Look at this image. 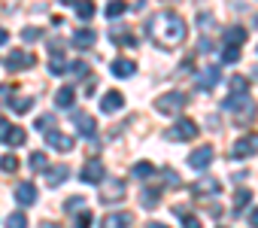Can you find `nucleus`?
Returning a JSON list of instances; mask_svg holds the SVG:
<instances>
[{"label": "nucleus", "mask_w": 258, "mask_h": 228, "mask_svg": "<svg viewBox=\"0 0 258 228\" xmlns=\"http://www.w3.org/2000/svg\"><path fill=\"white\" fill-rule=\"evenodd\" d=\"M198 125L191 122V119H179L176 125H170L167 131H164V140H170V143H188V140H195L198 137Z\"/></svg>", "instance_id": "20e7f679"}, {"label": "nucleus", "mask_w": 258, "mask_h": 228, "mask_svg": "<svg viewBox=\"0 0 258 228\" xmlns=\"http://www.w3.org/2000/svg\"><path fill=\"white\" fill-rule=\"evenodd\" d=\"M222 106H225L228 112H234L237 125H249V122L255 119V112H258V106H255V100H252L249 94H243V97H234V94H228V97L222 100Z\"/></svg>", "instance_id": "f03ea898"}, {"label": "nucleus", "mask_w": 258, "mask_h": 228, "mask_svg": "<svg viewBox=\"0 0 258 228\" xmlns=\"http://www.w3.org/2000/svg\"><path fill=\"white\" fill-rule=\"evenodd\" d=\"M0 170H4V174H16L19 170V158L16 155H0Z\"/></svg>", "instance_id": "2f4dec72"}, {"label": "nucleus", "mask_w": 258, "mask_h": 228, "mask_svg": "<svg viewBox=\"0 0 258 228\" xmlns=\"http://www.w3.org/2000/svg\"><path fill=\"white\" fill-rule=\"evenodd\" d=\"M109 37H112V43H118V46H134V43H137V37H134V34H127L124 25H115V28L109 31Z\"/></svg>", "instance_id": "b1692460"}, {"label": "nucleus", "mask_w": 258, "mask_h": 228, "mask_svg": "<svg viewBox=\"0 0 258 228\" xmlns=\"http://www.w3.org/2000/svg\"><path fill=\"white\" fill-rule=\"evenodd\" d=\"M249 225H252V228H258V207L249 213Z\"/></svg>", "instance_id": "de8ad7c7"}, {"label": "nucleus", "mask_w": 258, "mask_h": 228, "mask_svg": "<svg viewBox=\"0 0 258 228\" xmlns=\"http://www.w3.org/2000/svg\"><path fill=\"white\" fill-rule=\"evenodd\" d=\"M82 207H85V198H82V195H73V198L64 204V210H67V213H76V210H82Z\"/></svg>", "instance_id": "4c0bfd02"}, {"label": "nucleus", "mask_w": 258, "mask_h": 228, "mask_svg": "<svg viewBox=\"0 0 258 228\" xmlns=\"http://www.w3.org/2000/svg\"><path fill=\"white\" fill-rule=\"evenodd\" d=\"M94 40H97V34H94L91 28H76V31H73V37H70V43H73L76 49H91V46H94Z\"/></svg>", "instance_id": "dca6fc26"}, {"label": "nucleus", "mask_w": 258, "mask_h": 228, "mask_svg": "<svg viewBox=\"0 0 258 228\" xmlns=\"http://www.w3.org/2000/svg\"><path fill=\"white\" fill-rule=\"evenodd\" d=\"M210 161H213V146H198L188 155V167H195V170H204Z\"/></svg>", "instance_id": "4468645a"}, {"label": "nucleus", "mask_w": 258, "mask_h": 228, "mask_svg": "<svg viewBox=\"0 0 258 228\" xmlns=\"http://www.w3.org/2000/svg\"><path fill=\"white\" fill-rule=\"evenodd\" d=\"M46 143H49L52 149H58V152H70L76 140H73L70 134H61V131H52V134H46Z\"/></svg>", "instance_id": "f3484780"}, {"label": "nucleus", "mask_w": 258, "mask_h": 228, "mask_svg": "<svg viewBox=\"0 0 258 228\" xmlns=\"http://www.w3.org/2000/svg\"><path fill=\"white\" fill-rule=\"evenodd\" d=\"M10 134H13V125L7 119H0V143H10Z\"/></svg>", "instance_id": "79ce46f5"}, {"label": "nucleus", "mask_w": 258, "mask_h": 228, "mask_svg": "<svg viewBox=\"0 0 258 228\" xmlns=\"http://www.w3.org/2000/svg\"><path fill=\"white\" fill-rule=\"evenodd\" d=\"M40 37H43L40 28H25V31H22V40H25V43H34V40H40Z\"/></svg>", "instance_id": "ea45409f"}, {"label": "nucleus", "mask_w": 258, "mask_h": 228, "mask_svg": "<svg viewBox=\"0 0 258 228\" xmlns=\"http://www.w3.org/2000/svg\"><path fill=\"white\" fill-rule=\"evenodd\" d=\"M198 49H201V52H210V49H213V43H210V40H207V37H204V40H201V43H198Z\"/></svg>", "instance_id": "49530a36"}, {"label": "nucleus", "mask_w": 258, "mask_h": 228, "mask_svg": "<svg viewBox=\"0 0 258 228\" xmlns=\"http://www.w3.org/2000/svg\"><path fill=\"white\" fill-rule=\"evenodd\" d=\"M91 222H94V213H91V210H82V213L76 216V228H91Z\"/></svg>", "instance_id": "58836bf2"}, {"label": "nucleus", "mask_w": 258, "mask_h": 228, "mask_svg": "<svg viewBox=\"0 0 258 228\" xmlns=\"http://www.w3.org/2000/svg\"><path fill=\"white\" fill-rule=\"evenodd\" d=\"M73 97H76V91H73L70 85H61V88L55 91V106H58V109H70V106H73Z\"/></svg>", "instance_id": "4be33fe9"}, {"label": "nucleus", "mask_w": 258, "mask_h": 228, "mask_svg": "<svg viewBox=\"0 0 258 228\" xmlns=\"http://www.w3.org/2000/svg\"><path fill=\"white\" fill-rule=\"evenodd\" d=\"M146 34H149V40H152L158 49H176V46H182L188 28H185V19H182L179 13L161 10V13H155V16L146 22Z\"/></svg>", "instance_id": "f257e3e1"}, {"label": "nucleus", "mask_w": 258, "mask_h": 228, "mask_svg": "<svg viewBox=\"0 0 258 228\" xmlns=\"http://www.w3.org/2000/svg\"><path fill=\"white\" fill-rule=\"evenodd\" d=\"M34 125H37L40 134H52V131H55V116H52V112H43V116H37Z\"/></svg>", "instance_id": "cd10ccee"}, {"label": "nucleus", "mask_w": 258, "mask_h": 228, "mask_svg": "<svg viewBox=\"0 0 258 228\" xmlns=\"http://www.w3.org/2000/svg\"><path fill=\"white\" fill-rule=\"evenodd\" d=\"M121 106H124V94L121 91H106L103 100H100V109L103 112H118Z\"/></svg>", "instance_id": "aec40b11"}, {"label": "nucleus", "mask_w": 258, "mask_h": 228, "mask_svg": "<svg viewBox=\"0 0 258 228\" xmlns=\"http://www.w3.org/2000/svg\"><path fill=\"white\" fill-rule=\"evenodd\" d=\"M40 228H64V225H58V222H43Z\"/></svg>", "instance_id": "8fccbe9b"}, {"label": "nucleus", "mask_w": 258, "mask_h": 228, "mask_svg": "<svg viewBox=\"0 0 258 228\" xmlns=\"http://www.w3.org/2000/svg\"><path fill=\"white\" fill-rule=\"evenodd\" d=\"M94 91H97V82H94V79H85V94H88V97H91V94H94Z\"/></svg>", "instance_id": "a18cd8bd"}, {"label": "nucleus", "mask_w": 258, "mask_h": 228, "mask_svg": "<svg viewBox=\"0 0 258 228\" xmlns=\"http://www.w3.org/2000/svg\"><path fill=\"white\" fill-rule=\"evenodd\" d=\"M222 40H225V49H240L246 43V28H240V25L237 28H228Z\"/></svg>", "instance_id": "6ab92c4d"}, {"label": "nucleus", "mask_w": 258, "mask_h": 228, "mask_svg": "<svg viewBox=\"0 0 258 228\" xmlns=\"http://www.w3.org/2000/svg\"><path fill=\"white\" fill-rule=\"evenodd\" d=\"M188 106V94L185 91H167L155 100V109L161 112V116H179V112Z\"/></svg>", "instance_id": "7ed1b4c3"}, {"label": "nucleus", "mask_w": 258, "mask_h": 228, "mask_svg": "<svg viewBox=\"0 0 258 228\" xmlns=\"http://www.w3.org/2000/svg\"><path fill=\"white\" fill-rule=\"evenodd\" d=\"M134 225V213H127V210H118V213H106L97 228H131Z\"/></svg>", "instance_id": "6e6552de"}, {"label": "nucleus", "mask_w": 258, "mask_h": 228, "mask_svg": "<svg viewBox=\"0 0 258 228\" xmlns=\"http://www.w3.org/2000/svg\"><path fill=\"white\" fill-rule=\"evenodd\" d=\"M28 140V131L25 128H19V125H13V134H10V146H22Z\"/></svg>", "instance_id": "c9c22d12"}, {"label": "nucleus", "mask_w": 258, "mask_h": 228, "mask_svg": "<svg viewBox=\"0 0 258 228\" xmlns=\"http://www.w3.org/2000/svg\"><path fill=\"white\" fill-rule=\"evenodd\" d=\"M70 64H67V58H64V52H61V40H52V58H49V73L52 76H61L64 70H67Z\"/></svg>", "instance_id": "ddd939ff"}, {"label": "nucleus", "mask_w": 258, "mask_h": 228, "mask_svg": "<svg viewBox=\"0 0 258 228\" xmlns=\"http://www.w3.org/2000/svg\"><path fill=\"white\" fill-rule=\"evenodd\" d=\"M252 155H258V134H246V137H240V140L234 143V149H231V158H237V161L252 158Z\"/></svg>", "instance_id": "423d86ee"}, {"label": "nucleus", "mask_w": 258, "mask_h": 228, "mask_svg": "<svg viewBox=\"0 0 258 228\" xmlns=\"http://www.w3.org/2000/svg\"><path fill=\"white\" fill-rule=\"evenodd\" d=\"M249 91V79L246 76H231V94L234 97H243Z\"/></svg>", "instance_id": "c85d7f7f"}, {"label": "nucleus", "mask_w": 258, "mask_h": 228, "mask_svg": "<svg viewBox=\"0 0 258 228\" xmlns=\"http://www.w3.org/2000/svg\"><path fill=\"white\" fill-rule=\"evenodd\" d=\"M79 180H82V183H103V180H106V177H103V161H100V158L85 161V164H82Z\"/></svg>", "instance_id": "9d476101"}, {"label": "nucleus", "mask_w": 258, "mask_h": 228, "mask_svg": "<svg viewBox=\"0 0 258 228\" xmlns=\"http://www.w3.org/2000/svg\"><path fill=\"white\" fill-rule=\"evenodd\" d=\"M31 170H37V174H40V170H49V158H46L43 152H34V155H31Z\"/></svg>", "instance_id": "72a5a7b5"}, {"label": "nucleus", "mask_w": 258, "mask_h": 228, "mask_svg": "<svg viewBox=\"0 0 258 228\" xmlns=\"http://www.w3.org/2000/svg\"><path fill=\"white\" fill-rule=\"evenodd\" d=\"M131 174H134V180H149V177L155 174V167H152L149 161H137V164L131 167Z\"/></svg>", "instance_id": "c756f323"}, {"label": "nucleus", "mask_w": 258, "mask_h": 228, "mask_svg": "<svg viewBox=\"0 0 258 228\" xmlns=\"http://www.w3.org/2000/svg\"><path fill=\"white\" fill-rule=\"evenodd\" d=\"M198 25H201L204 31H210V25H213V13H198Z\"/></svg>", "instance_id": "37998d69"}, {"label": "nucleus", "mask_w": 258, "mask_h": 228, "mask_svg": "<svg viewBox=\"0 0 258 228\" xmlns=\"http://www.w3.org/2000/svg\"><path fill=\"white\" fill-rule=\"evenodd\" d=\"M249 201H252V192L249 189H237V195H234V216H240L249 207Z\"/></svg>", "instance_id": "a878e982"}, {"label": "nucleus", "mask_w": 258, "mask_h": 228, "mask_svg": "<svg viewBox=\"0 0 258 228\" xmlns=\"http://www.w3.org/2000/svg\"><path fill=\"white\" fill-rule=\"evenodd\" d=\"M73 13L88 22V19H94V4H88V0H73Z\"/></svg>", "instance_id": "bb28decb"}, {"label": "nucleus", "mask_w": 258, "mask_h": 228, "mask_svg": "<svg viewBox=\"0 0 258 228\" xmlns=\"http://www.w3.org/2000/svg\"><path fill=\"white\" fill-rule=\"evenodd\" d=\"M10 94H13V85H10V82H7V85H0V106H4V103H10V100H7Z\"/></svg>", "instance_id": "c03bdc74"}, {"label": "nucleus", "mask_w": 258, "mask_h": 228, "mask_svg": "<svg viewBox=\"0 0 258 228\" xmlns=\"http://www.w3.org/2000/svg\"><path fill=\"white\" fill-rule=\"evenodd\" d=\"M127 10H131L127 4H118V0H112V4L106 7V19H118V16H124Z\"/></svg>", "instance_id": "473e14b6"}, {"label": "nucleus", "mask_w": 258, "mask_h": 228, "mask_svg": "<svg viewBox=\"0 0 258 228\" xmlns=\"http://www.w3.org/2000/svg\"><path fill=\"white\" fill-rule=\"evenodd\" d=\"M73 122H76V131H79L82 137H88V140H91V137L97 134V122L88 116V112H82V109H73Z\"/></svg>", "instance_id": "9b49d317"}, {"label": "nucleus", "mask_w": 258, "mask_h": 228, "mask_svg": "<svg viewBox=\"0 0 258 228\" xmlns=\"http://www.w3.org/2000/svg\"><path fill=\"white\" fill-rule=\"evenodd\" d=\"M161 192H164V186H149V189H143V207L146 210H155L158 207V201H161Z\"/></svg>", "instance_id": "5701e85b"}, {"label": "nucleus", "mask_w": 258, "mask_h": 228, "mask_svg": "<svg viewBox=\"0 0 258 228\" xmlns=\"http://www.w3.org/2000/svg\"><path fill=\"white\" fill-rule=\"evenodd\" d=\"M124 192H127V186H124V180H118V177H109V180H103L100 183V201L103 204H118V201H124Z\"/></svg>", "instance_id": "39448f33"}, {"label": "nucleus", "mask_w": 258, "mask_h": 228, "mask_svg": "<svg viewBox=\"0 0 258 228\" xmlns=\"http://www.w3.org/2000/svg\"><path fill=\"white\" fill-rule=\"evenodd\" d=\"M37 64V58L31 55V52H13L10 58H7V70L10 73H16V70H31Z\"/></svg>", "instance_id": "f8f14e48"}, {"label": "nucleus", "mask_w": 258, "mask_h": 228, "mask_svg": "<svg viewBox=\"0 0 258 228\" xmlns=\"http://www.w3.org/2000/svg\"><path fill=\"white\" fill-rule=\"evenodd\" d=\"M219 79H222V73H219V67H204L201 73H198V79H195V85L201 88V91H213L216 85H219Z\"/></svg>", "instance_id": "1a4fd4ad"}, {"label": "nucleus", "mask_w": 258, "mask_h": 228, "mask_svg": "<svg viewBox=\"0 0 258 228\" xmlns=\"http://www.w3.org/2000/svg\"><path fill=\"white\" fill-rule=\"evenodd\" d=\"M10 109L16 112V116H25V112L34 109V97H13L10 100Z\"/></svg>", "instance_id": "393cba45"}, {"label": "nucleus", "mask_w": 258, "mask_h": 228, "mask_svg": "<svg viewBox=\"0 0 258 228\" xmlns=\"http://www.w3.org/2000/svg\"><path fill=\"white\" fill-rule=\"evenodd\" d=\"M176 213L182 216V228H204V225H201V219H198V216H188L182 207H176Z\"/></svg>", "instance_id": "e433bc0d"}, {"label": "nucleus", "mask_w": 258, "mask_h": 228, "mask_svg": "<svg viewBox=\"0 0 258 228\" xmlns=\"http://www.w3.org/2000/svg\"><path fill=\"white\" fill-rule=\"evenodd\" d=\"M4 225H7V228H28V216L16 210V213H10V216H7V222H4Z\"/></svg>", "instance_id": "7c9ffc66"}, {"label": "nucleus", "mask_w": 258, "mask_h": 228, "mask_svg": "<svg viewBox=\"0 0 258 228\" xmlns=\"http://www.w3.org/2000/svg\"><path fill=\"white\" fill-rule=\"evenodd\" d=\"M255 25H258V16H255Z\"/></svg>", "instance_id": "603ef678"}, {"label": "nucleus", "mask_w": 258, "mask_h": 228, "mask_svg": "<svg viewBox=\"0 0 258 228\" xmlns=\"http://www.w3.org/2000/svg\"><path fill=\"white\" fill-rule=\"evenodd\" d=\"M7 40H10V34H7V28H0V46H4Z\"/></svg>", "instance_id": "09e8293b"}, {"label": "nucleus", "mask_w": 258, "mask_h": 228, "mask_svg": "<svg viewBox=\"0 0 258 228\" xmlns=\"http://www.w3.org/2000/svg\"><path fill=\"white\" fill-rule=\"evenodd\" d=\"M67 73H73L76 79H85V76H88V64H85V61H73V64L67 67Z\"/></svg>", "instance_id": "f704fd0d"}, {"label": "nucleus", "mask_w": 258, "mask_h": 228, "mask_svg": "<svg viewBox=\"0 0 258 228\" xmlns=\"http://www.w3.org/2000/svg\"><path fill=\"white\" fill-rule=\"evenodd\" d=\"M188 189H191L195 198H207V195H219V192H222V183H219L216 177H201V180H195Z\"/></svg>", "instance_id": "0eeeda50"}, {"label": "nucleus", "mask_w": 258, "mask_h": 228, "mask_svg": "<svg viewBox=\"0 0 258 228\" xmlns=\"http://www.w3.org/2000/svg\"><path fill=\"white\" fill-rule=\"evenodd\" d=\"M67 177H70V167H67V164H52V167H49V174H46V186H52V189H55V186H61Z\"/></svg>", "instance_id": "412c9836"}, {"label": "nucleus", "mask_w": 258, "mask_h": 228, "mask_svg": "<svg viewBox=\"0 0 258 228\" xmlns=\"http://www.w3.org/2000/svg\"><path fill=\"white\" fill-rule=\"evenodd\" d=\"M149 228H167V225H161V222H149Z\"/></svg>", "instance_id": "3c124183"}, {"label": "nucleus", "mask_w": 258, "mask_h": 228, "mask_svg": "<svg viewBox=\"0 0 258 228\" xmlns=\"http://www.w3.org/2000/svg\"><path fill=\"white\" fill-rule=\"evenodd\" d=\"M16 201H19L22 207H31V204L37 201V186H34V183H28V180H25V183H19V186H16Z\"/></svg>", "instance_id": "a211bd4d"}, {"label": "nucleus", "mask_w": 258, "mask_h": 228, "mask_svg": "<svg viewBox=\"0 0 258 228\" xmlns=\"http://www.w3.org/2000/svg\"><path fill=\"white\" fill-rule=\"evenodd\" d=\"M109 70H112V76L127 79V76H134V73H137V61H131V58H115V61L109 64Z\"/></svg>", "instance_id": "2eb2a0df"}, {"label": "nucleus", "mask_w": 258, "mask_h": 228, "mask_svg": "<svg viewBox=\"0 0 258 228\" xmlns=\"http://www.w3.org/2000/svg\"><path fill=\"white\" fill-rule=\"evenodd\" d=\"M240 61V49H222V64H234Z\"/></svg>", "instance_id": "a19ab883"}]
</instances>
